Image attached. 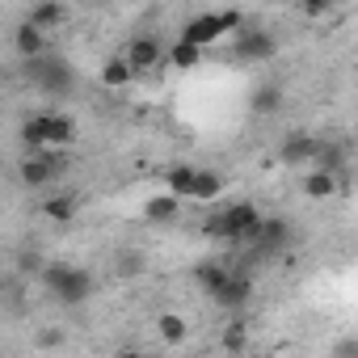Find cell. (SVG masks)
<instances>
[{
	"instance_id": "1",
	"label": "cell",
	"mask_w": 358,
	"mask_h": 358,
	"mask_svg": "<svg viewBox=\"0 0 358 358\" xmlns=\"http://www.w3.org/2000/svg\"><path fill=\"white\" fill-rule=\"evenodd\" d=\"M22 72H26V80H30L38 93H47V97H72V93H76V68H72L68 59L51 55V51H43V55H22Z\"/></svg>"
},
{
	"instance_id": "2",
	"label": "cell",
	"mask_w": 358,
	"mask_h": 358,
	"mask_svg": "<svg viewBox=\"0 0 358 358\" xmlns=\"http://www.w3.org/2000/svg\"><path fill=\"white\" fill-rule=\"evenodd\" d=\"M262 220H266V215H262L249 199H241V203H232V207L215 211V215L203 224V232H207L211 241H224V245L241 249L245 241H253V232L262 228Z\"/></svg>"
},
{
	"instance_id": "3",
	"label": "cell",
	"mask_w": 358,
	"mask_h": 358,
	"mask_svg": "<svg viewBox=\"0 0 358 358\" xmlns=\"http://www.w3.org/2000/svg\"><path fill=\"white\" fill-rule=\"evenodd\" d=\"M38 282H43V291H47L55 303H64V308H80V303L93 295V274H89L85 266H72V262H51V266H43Z\"/></svg>"
},
{
	"instance_id": "4",
	"label": "cell",
	"mask_w": 358,
	"mask_h": 358,
	"mask_svg": "<svg viewBox=\"0 0 358 358\" xmlns=\"http://www.w3.org/2000/svg\"><path fill=\"white\" fill-rule=\"evenodd\" d=\"M291 241H295V228H291V220H282V215H266L262 220V228L253 232V241H245L241 249H245V270L249 266H257V262H274V257H282L287 249H291Z\"/></svg>"
},
{
	"instance_id": "5",
	"label": "cell",
	"mask_w": 358,
	"mask_h": 358,
	"mask_svg": "<svg viewBox=\"0 0 358 358\" xmlns=\"http://www.w3.org/2000/svg\"><path fill=\"white\" fill-rule=\"evenodd\" d=\"M64 164H68L64 148L26 152V156H22V164H17V177H22V186H26V190H47V186L55 182V177L64 173Z\"/></svg>"
},
{
	"instance_id": "6",
	"label": "cell",
	"mask_w": 358,
	"mask_h": 358,
	"mask_svg": "<svg viewBox=\"0 0 358 358\" xmlns=\"http://www.w3.org/2000/svg\"><path fill=\"white\" fill-rule=\"evenodd\" d=\"M274 51H278L274 34H266V30H257V26H245V30L232 38V47H228V55H232L236 64H266Z\"/></svg>"
},
{
	"instance_id": "7",
	"label": "cell",
	"mask_w": 358,
	"mask_h": 358,
	"mask_svg": "<svg viewBox=\"0 0 358 358\" xmlns=\"http://www.w3.org/2000/svg\"><path fill=\"white\" fill-rule=\"evenodd\" d=\"M122 55L131 59V68H135V72H152V68L169 64V47H164L156 34H135V38L127 43V51H122Z\"/></svg>"
},
{
	"instance_id": "8",
	"label": "cell",
	"mask_w": 358,
	"mask_h": 358,
	"mask_svg": "<svg viewBox=\"0 0 358 358\" xmlns=\"http://www.w3.org/2000/svg\"><path fill=\"white\" fill-rule=\"evenodd\" d=\"M249 299H253V274H249L245 266H232V278L215 291V299H211V303H220L224 312H241Z\"/></svg>"
},
{
	"instance_id": "9",
	"label": "cell",
	"mask_w": 358,
	"mask_h": 358,
	"mask_svg": "<svg viewBox=\"0 0 358 358\" xmlns=\"http://www.w3.org/2000/svg\"><path fill=\"white\" fill-rule=\"evenodd\" d=\"M182 38H190V43H199V47H215L220 38H228L224 13H194V17L182 26Z\"/></svg>"
},
{
	"instance_id": "10",
	"label": "cell",
	"mask_w": 358,
	"mask_h": 358,
	"mask_svg": "<svg viewBox=\"0 0 358 358\" xmlns=\"http://www.w3.org/2000/svg\"><path fill=\"white\" fill-rule=\"evenodd\" d=\"M182 203H186V199H177L173 190H160V194H152V199L143 203V220L156 224V228H169V224L182 220Z\"/></svg>"
},
{
	"instance_id": "11",
	"label": "cell",
	"mask_w": 358,
	"mask_h": 358,
	"mask_svg": "<svg viewBox=\"0 0 358 358\" xmlns=\"http://www.w3.org/2000/svg\"><path fill=\"white\" fill-rule=\"evenodd\" d=\"M337 190H341V173L320 169V164H312V169L303 173V194H308L312 203H324V199H333Z\"/></svg>"
},
{
	"instance_id": "12",
	"label": "cell",
	"mask_w": 358,
	"mask_h": 358,
	"mask_svg": "<svg viewBox=\"0 0 358 358\" xmlns=\"http://www.w3.org/2000/svg\"><path fill=\"white\" fill-rule=\"evenodd\" d=\"M316 148H320V143H316L308 131H291V135L278 143V160H282V164H312Z\"/></svg>"
},
{
	"instance_id": "13",
	"label": "cell",
	"mask_w": 358,
	"mask_h": 358,
	"mask_svg": "<svg viewBox=\"0 0 358 358\" xmlns=\"http://www.w3.org/2000/svg\"><path fill=\"white\" fill-rule=\"evenodd\" d=\"M228 278H232V266H228V262H220V257H207V262H199V266H194V282L203 287V295H207V299H215V291H220Z\"/></svg>"
},
{
	"instance_id": "14",
	"label": "cell",
	"mask_w": 358,
	"mask_h": 358,
	"mask_svg": "<svg viewBox=\"0 0 358 358\" xmlns=\"http://www.w3.org/2000/svg\"><path fill=\"white\" fill-rule=\"evenodd\" d=\"M282 101H287V93H282V85H274V80H266V85H253V93H249V110H253L257 118H270V114H278V110H282Z\"/></svg>"
},
{
	"instance_id": "15",
	"label": "cell",
	"mask_w": 358,
	"mask_h": 358,
	"mask_svg": "<svg viewBox=\"0 0 358 358\" xmlns=\"http://www.w3.org/2000/svg\"><path fill=\"white\" fill-rule=\"evenodd\" d=\"M13 47H17V55H43V51H47V30L26 17V22H17V30H13Z\"/></svg>"
},
{
	"instance_id": "16",
	"label": "cell",
	"mask_w": 358,
	"mask_h": 358,
	"mask_svg": "<svg viewBox=\"0 0 358 358\" xmlns=\"http://www.w3.org/2000/svg\"><path fill=\"white\" fill-rule=\"evenodd\" d=\"M43 131H47V148H68L76 139V118L72 114H43Z\"/></svg>"
},
{
	"instance_id": "17",
	"label": "cell",
	"mask_w": 358,
	"mask_h": 358,
	"mask_svg": "<svg viewBox=\"0 0 358 358\" xmlns=\"http://www.w3.org/2000/svg\"><path fill=\"white\" fill-rule=\"evenodd\" d=\"M203 51H207V47H199V43H190V38H177V43H169V68L190 72V68L203 64Z\"/></svg>"
},
{
	"instance_id": "18",
	"label": "cell",
	"mask_w": 358,
	"mask_h": 358,
	"mask_svg": "<svg viewBox=\"0 0 358 358\" xmlns=\"http://www.w3.org/2000/svg\"><path fill=\"white\" fill-rule=\"evenodd\" d=\"M38 211H43L51 224H72V220H76V199L64 190V194H51V199H43V203H38Z\"/></svg>"
},
{
	"instance_id": "19",
	"label": "cell",
	"mask_w": 358,
	"mask_h": 358,
	"mask_svg": "<svg viewBox=\"0 0 358 358\" xmlns=\"http://www.w3.org/2000/svg\"><path fill=\"white\" fill-rule=\"evenodd\" d=\"M34 26H43V30H55V26H64L68 22V9L59 5V0H38V5H30V13H26Z\"/></svg>"
},
{
	"instance_id": "20",
	"label": "cell",
	"mask_w": 358,
	"mask_h": 358,
	"mask_svg": "<svg viewBox=\"0 0 358 358\" xmlns=\"http://www.w3.org/2000/svg\"><path fill=\"white\" fill-rule=\"evenodd\" d=\"M156 333H160V341H169V345H182V341L190 337V324H186V316H177V312H160V316H156Z\"/></svg>"
},
{
	"instance_id": "21",
	"label": "cell",
	"mask_w": 358,
	"mask_h": 358,
	"mask_svg": "<svg viewBox=\"0 0 358 358\" xmlns=\"http://www.w3.org/2000/svg\"><path fill=\"white\" fill-rule=\"evenodd\" d=\"M194 164H169V173H164V190H173L177 199H190V190H194Z\"/></svg>"
},
{
	"instance_id": "22",
	"label": "cell",
	"mask_w": 358,
	"mask_h": 358,
	"mask_svg": "<svg viewBox=\"0 0 358 358\" xmlns=\"http://www.w3.org/2000/svg\"><path fill=\"white\" fill-rule=\"evenodd\" d=\"M220 194H224V177H220L215 169H199V173H194V190H190V199L211 203V199H220Z\"/></svg>"
},
{
	"instance_id": "23",
	"label": "cell",
	"mask_w": 358,
	"mask_h": 358,
	"mask_svg": "<svg viewBox=\"0 0 358 358\" xmlns=\"http://www.w3.org/2000/svg\"><path fill=\"white\" fill-rule=\"evenodd\" d=\"M135 76H139V72L131 68V59H127V55H114V59L101 68V85H106V89H122V85H131Z\"/></svg>"
},
{
	"instance_id": "24",
	"label": "cell",
	"mask_w": 358,
	"mask_h": 358,
	"mask_svg": "<svg viewBox=\"0 0 358 358\" xmlns=\"http://www.w3.org/2000/svg\"><path fill=\"white\" fill-rule=\"evenodd\" d=\"M312 164L341 173V169H345V148H341V143H320V148H316V156H312Z\"/></svg>"
},
{
	"instance_id": "25",
	"label": "cell",
	"mask_w": 358,
	"mask_h": 358,
	"mask_svg": "<svg viewBox=\"0 0 358 358\" xmlns=\"http://www.w3.org/2000/svg\"><path fill=\"white\" fill-rule=\"evenodd\" d=\"M220 345H224V350H232V354L249 350V324H245V320H232V324H224V337H220Z\"/></svg>"
},
{
	"instance_id": "26",
	"label": "cell",
	"mask_w": 358,
	"mask_h": 358,
	"mask_svg": "<svg viewBox=\"0 0 358 358\" xmlns=\"http://www.w3.org/2000/svg\"><path fill=\"white\" fill-rule=\"evenodd\" d=\"M143 266H148V262H143V253H139V249H122V253H118V262H114V270H118L122 278L143 274Z\"/></svg>"
},
{
	"instance_id": "27",
	"label": "cell",
	"mask_w": 358,
	"mask_h": 358,
	"mask_svg": "<svg viewBox=\"0 0 358 358\" xmlns=\"http://www.w3.org/2000/svg\"><path fill=\"white\" fill-rule=\"evenodd\" d=\"M295 5H299L303 17H324V13L333 9V0H295Z\"/></svg>"
},
{
	"instance_id": "28",
	"label": "cell",
	"mask_w": 358,
	"mask_h": 358,
	"mask_svg": "<svg viewBox=\"0 0 358 358\" xmlns=\"http://www.w3.org/2000/svg\"><path fill=\"white\" fill-rule=\"evenodd\" d=\"M333 354H358V341H337Z\"/></svg>"
},
{
	"instance_id": "29",
	"label": "cell",
	"mask_w": 358,
	"mask_h": 358,
	"mask_svg": "<svg viewBox=\"0 0 358 358\" xmlns=\"http://www.w3.org/2000/svg\"><path fill=\"white\" fill-rule=\"evenodd\" d=\"M333 5H350V0H333Z\"/></svg>"
}]
</instances>
